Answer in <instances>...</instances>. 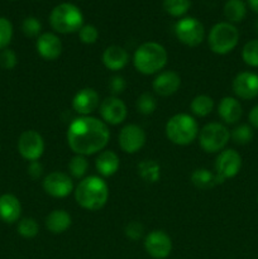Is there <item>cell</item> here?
Instances as JSON below:
<instances>
[{
	"instance_id": "26",
	"label": "cell",
	"mask_w": 258,
	"mask_h": 259,
	"mask_svg": "<svg viewBox=\"0 0 258 259\" xmlns=\"http://www.w3.org/2000/svg\"><path fill=\"white\" fill-rule=\"evenodd\" d=\"M247 14V8L243 0H228L224 5V15L229 22H242Z\"/></svg>"
},
{
	"instance_id": "6",
	"label": "cell",
	"mask_w": 258,
	"mask_h": 259,
	"mask_svg": "<svg viewBox=\"0 0 258 259\" xmlns=\"http://www.w3.org/2000/svg\"><path fill=\"white\" fill-rule=\"evenodd\" d=\"M239 42V32L233 24L222 22L211 28L207 37L210 50L217 55H227L237 47Z\"/></svg>"
},
{
	"instance_id": "33",
	"label": "cell",
	"mask_w": 258,
	"mask_h": 259,
	"mask_svg": "<svg viewBox=\"0 0 258 259\" xmlns=\"http://www.w3.org/2000/svg\"><path fill=\"white\" fill-rule=\"evenodd\" d=\"M157 109V100L152 94L143 93L137 99V110L143 115H151Z\"/></svg>"
},
{
	"instance_id": "37",
	"label": "cell",
	"mask_w": 258,
	"mask_h": 259,
	"mask_svg": "<svg viewBox=\"0 0 258 259\" xmlns=\"http://www.w3.org/2000/svg\"><path fill=\"white\" fill-rule=\"evenodd\" d=\"M18 57L15 52L9 48L0 51V67L4 70H13L17 66Z\"/></svg>"
},
{
	"instance_id": "19",
	"label": "cell",
	"mask_w": 258,
	"mask_h": 259,
	"mask_svg": "<svg viewBox=\"0 0 258 259\" xmlns=\"http://www.w3.org/2000/svg\"><path fill=\"white\" fill-rule=\"evenodd\" d=\"M22 215V204L19 199L12 194L0 196V220L7 224L18 222Z\"/></svg>"
},
{
	"instance_id": "39",
	"label": "cell",
	"mask_w": 258,
	"mask_h": 259,
	"mask_svg": "<svg viewBox=\"0 0 258 259\" xmlns=\"http://www.w3.org/2000/svg\"><path fill=\"white\" fill-rule=\"evenodd\" d=\"M109 86H110L111 94H113L114 96H116L125 90L126 82L125 80H124V77H121V76H114V77L110 80Z\"/></svg>"
},
{
	"instance_id": "27",
	"label": "cell",
	"mask_w": 258,
	"mask_h": 259,
	"mask_svg": "<svg viewBox=\"0 0 258 259\" xmlns=\"http://www.w3.org/2000/svg\"><path fill=\"white\" fill-rule=\"evenodd\" d=\"M190 109L194 115L204 118L209 115L214 109V100L207 95H197L192 99Z\"/></svg>"
},
{
	"instance_id": "25",
	"label": "cell",
	"mask_w": 258,
	"mask_h": 259,
	"mask_svg": "<svg viewBox=\"0 0 258 259\" xmlns=\"http://www.w3.org/2000/svg\"><path fill=\"white\" fill-rule=\"evenodd\" d=\"M138 175L143 181L154 184L161 177V167L153 159H144L138 164Z\"/></svg>"
},
{
	"instance_id": "42",
	"label": "cell",
	"mask_w": 258,
	"mask_h": 259,
	"mask_svg": "<svg viewBox=\"0 0 258 259\" xmlns=\"http://www.w3.org/2000/svg\"><path fill=\"white\" fill-rule=\"evenodd\" d=\"M248 4H249L250 9L258 14V0H248Z\"/></svg>"
},
{
	"instance_id": "8",
	"label": "cell",
	"mask_w": 258,
	"mask_h": 259,
	"mask_svg": "<svg viewBox=\"0 0 258 259\" xmlns=\"http://www.w3.org/2000/svg\"><path fill=\"white\" fill-rule=\"evenodd\" d=\"M175 33H176L177 39L189 47L199 46L205 37L204 25L196 18L191 17L180 19L175 25Z\"/></svg>"
},
{
	"instance_id": "35",
	"label": "cell",
	"mask_w": 258,
	"mask_h": 259,
	"mask_svg": "<svg viewBox=\"0 0 258 259\" xmlns=\"http://www.w3.org/2000/svg\"><path fill=\"white\" fill-rule=\"evenodd\" d=\"M22 30L27 37H38V34H39L40 30H42V24H40V22L37 18L28 17L23 20Z\"/></svg>"
},
{
	"instance_id": "9",
	"label": "cell",
	"mask_w": 258,
	"mask_h": 259,
	"mask_svg": "<svg viewBox=\"0 0 258 259\" xmlns=\"http://www.w3.org/2000/svg\"><path fill=\"white\" fill-rule=\"evenodd\" d=\"M240 168H242V157L235 149H224L218 154L215 161V175L219 180V184L237 176Z\"/></svg>"
},
{
	"instance_id": "1",
	"label": "cell",
	"mask_w": 258,
	"mask_h": 259,
	"mask_svg": "<svg viewBox=\"0 0 258 259\" xmlns=\"http://www.w3.org/2000/svg\"><path fill=\"white\" fill-rule=\"evenodd\" d=\"M110 139V132L103 120L94 116H80L70 124L67 143L71 151L81 156H91L104 151Z\"/></svg>"
},
{
	"instance_id": "22",
	"label": "cell",
	"mask_w": 258,
	"mask_h": 259,
	"mask_svg": "<svg viewBox=\"0 0 258 259\" xmlns=\"http://www.w3.org/2000/svg\"><path fill=\"white\" fill-rule=\"evenodd\" d=\"M120 161L115 152L101 151L95 161L96 171L103 177H110L118 172Z\"/></svg>"
},
{
	"instance_id": "38",
	"label": "cell",
	"mask_w": 258,
	"mask_h": 259,
	"mask_svg": "<svg viewBox=\"0 0 258 259\" xmlns=\"http://www.w3.org/2000/svg\"><path fill=\"white\" fill-rule=\"evenodd\" d=\"M143 225L138 222H132L126 225L125 235L131 240H138L143 237Z\"/></svg>"
},
{
	"instance_id": "5",
	"label": "cell",
	"mask_w": 258,
	"mask_h": 259,
	"mask_svg": "<svg viewBox=\"0 0 258 259\" xmlns=\"http://www.w3.org/2000/svg\"><path fill=\"white\" fill-rule=\"evenodd\" d=\"M50 24L57 33L68 34L80 30L83 25V17L81 10L70 3H62L53 8L50 15Z\"/></svg>"
},
{
	"instance_id": "30",
	"label": "cell",
	"mask_w": 258,
	"mask_h": 259,
	"mask_svg": "<svg viewBox=\"0 0 258 259\" xmlns=\"http://www.w3.org/2000/svg\"><path fill=\"white\" fill-rule=\"evenodd\" d=\"M38 232H39V225L33 218H23L18 223V233L20 237L25 239H32L37 237Z\"/></svg>"
},
{
	"instance_id": "4",
	"label": "cell",
	"mask_w": 258,
	"mask_h": 259,
	"mask_svg": "<svg viewBox=\"0 0 258 259\" xmlns=\"http://www.w3.org/2000/svg\"><path fill=\"white\" fill-rule=\"evenodd\" d=\"M199 125L190 114H176L166 124V136L177 146L191 144L199 137Z\"/></svg>"
},
{
	"instance_id": "12",
	"label": "cell",
	"mask_w": 258,
	"mask_h": 259,
	"mask_svg": "<svg viewBox=\"0 0 258 259\" xmlns=\"http://www.w3.org/2000/svg\"><path fill=\"white\" fill-rule=\"evenodd\" d=\"M118 143L121 151L129 154H134L143 148L144 143H146V133H144L143 128L137 124H128L119 132Z\"/></svg>"
},
{
	"instance_id": "34",
	"label": "cell",
	"mask_w": 258,
	"mask_h": 259,
	"mask_svg": "<svg viewBox=\"0 0 258 259\" xmlns=\"http://www.w3.org/2000/svg\"><path fill=\"white\" fill-rule=\"evenodd\" d=\"M13 38V25L7 18L0 17V51L8 48Z\"/></svg>"
},
{
	"instance_id": "21",
	"label": "cell",
	"mask_w": 258,
	"mask_h": 259,
	"mask_svg": "<svg viewBox=\"0 0 258 259\" xmlns=\"http://www.w3.org/2000/svg\"><path fill=\"white\" fill-rule=\"evenodd\" d=\"M218 114L227 124H235L242 118L243 109L239 100L233 96H225L218 105Z\"/></svg>"
},
{
	"instance_id": "31",
	"label": "cell",
	"mask_w": 258,
	"mask_h": 259,
	"mask_svg": "<svg viewBox=\"0 0 258 259\" xmlns=\"http://www.w3.org/2000/svg\"><path fill=\"white\" fill-rule=\"evenodd\" d=\"M253 128L248 124H240V125L235 126L234 129L230 133V138L233 139V142L237 144H248L253 139Z\"/></svg>"
},
{
	"instance_id": "7",
	"label": "cell",
	"mask_w": 258,
	"mask_h": 259,
	"mask_svg": "<svg viewBox=\"0 0 258 259\" xmlns=\"http://www.w3.org/2000/svg\"><path fill=\"white\" fill-rule=\"evenodd\" d=\"M199 144L206 153H217L225 148L230 139V132L220 123H209L199 132Z\"/></svg>"
},
{
	"instance_id": "41",
	"label": "cell",
	"mask_w": 258,
	"mask_h": 259,
	"mask_svg": "<svg viewBox=\"0 0 258 259\" xmlns=\"http://www.w3.org/2000/svg\"><path fill=\"white\" fill-rule=\"evenodd\" d=\"M248 119H249V123L252 128L258 129V105L253 106L252 110L249 111V115H248Z\"/></svg>"
},
{
	"instance_id": "15",
	"label": "cell",
	"mask_w": 258,
	"mask_h": 259,
	"mask_svg": "<svg viewBox=\"0 0 258 259\" xmlns=\"http://www.w3.org/2000/svg\"><path fill=\"white\" fill-rule=\"evenodd\" d=\"M232 88L237 98L252 100L258 96V75L250 71L239 72L233 80Z\"/></svg>"
},
{
	"instance_id": "14",
	"label": "cell",
	"mask_w": 258,
	"mask_h": 259,
	"mask_svg": "<svg viewBox=\"0 0 258 259\" xmlns=\"http://www.w3.org/2000/svg\"><path fill=\"white\" fill-rule=\"evenodd\" d=\"M99 111H100L104 123L110 124V125L121 124L128 115L125 104L116 96H110V98H106L105 100L101 101Z\"/></svg>"
},
{
	"instance_id": "2",
	"label": "cell",
	"mask_w": 258,
	"mask_h": 259,
	"mask_svg": "<svg viewBox=\"0 0 258 259\" xmlns=\"http://www.w3.org/2000/svg\"><path fill=\"white\" fill-rule=\"evenodd\" d=\"M109 199L108 184L99 176L83 177L75 189V200L82 209L98 211Z\"/></svg>"
},
{
	"instance_id": "44",
	"label": "cell",
	"mask_w": 258,
	"mask_h": 259,
	"mask_svg": "<svg viewBox=\"0 0 258 259\" xmlns=\"http://www.w3.org/2000/svg\"><path fill=\"white\" fill-rule=\"evenodd\" d=\"M257 201H258V199H257Z\"/></svg>"
},
{
	"instance_id": "10",
	"label": "cell",
	"mask_w": 258,
	"mask_h": 259,
	"mask_svg": "<svg viewBox=\"0 0 258 259\" xmlns=\"http://www.w3.org/2000/svg\"><path fill=\"white\" fill-rule=\"evenodd\" d=\"M18 152L27 161H38L45 152V141L37 131H25L18 139Z\"/></svg>"
},
{
	"instance_id": "29",
	"label": "cell",
	"mask_w": 258,
	"mask_h": 259,
	"mask_svg": "<svg viewBox=\"0 0 258 259\" xmlns=\"http://www.w3.org/2000/svg\"><path fill=\"white\" fill-rule=\"evenodd\" d=\"M191 7L190 0H163V9L172 17H182Z\"/></svg>"
},
{
	"instance_id": "28",
	"label": "cell",
	"mask_w": 258,
	"mask_h": 259,
	"mask_svg": "<svg viewBox=\"0 0 258 259\" xmlns=\"http://www.w3.org/2000/svg\"><path fill=\"white\" fill-rule=\"evenodd\" d=\"M88 159H86L85 156H81V154H76L68 162V171H70L71 176L75 177V179H83V176L88 172Z\"/></svg>"
},
{
	"instance_id": "24",
	"label": "cell",
	"mask_w": 258,
	"mask_h": 259,
	"mask_svg": "<svg viewBox=\"0 0 258 259\" xmlns=\"http://www.w3.org/2000/svg\"><path fill=\"white\" fill-rule=\"evenodd\" d=\"M191 182L196 189L210 190L219 185L217 175L207 168H196L191 174Z\"/></svg>"
},
{
	"instance_id": "16",
	"label": "cell",
	"mask_w": 258,
	"mask_h": 259,
	"mask_svg": "<svg viewBox=\"0 0 258 259\" xmlns=\"http://www.w3.org/2000/svg\"><path fill=\"white\" fill-rule=\"evenodd\" d=\"M100 106V98L94 89L85 88L76 93L72 99L73 110L81 116H89Z\"/></svg>"
},
{
	"instance_id": "40",
	"label": "cell",
	"mask_w": 258,
	"mask_h": 259,
	"mask_svg": "<svg viewBox=\"0 0 258 259\" xmlns=\"http://www.w3.org/2000/svg\"><path fill=\"white\" fill-rule=\"evenodd\" d=\"M43 174V166L39 161H33L29 162V166H28V175L32 177L33 180H37L42 176Z\"/></svg>"
},
{
	"instance_id": "13",
	"label": "cell",
	"mask_w": 258,
	"mask_h": 259,
	"mask_svg": "<svg viewBox=\"0 0 258 259\" xmlns=\"http://www.w3.org/2000/svg\"><path fill=\"white\" fill-rule=\"evenodd\" d=\"M43 190L46 194L56 199L67 197L73 191L72 179L63 172H51L43 180Z\"/></svg>"
},
{
	"instance_id": "11",
	"label": "cell",
	"mask_w": 258,
	"mask_h": 259,
	"mask_svg": "<svg viewBox=\"0 0 258 259\" xmlns=\"http://www.w3.org/2000/svg\"><path fill=\"white\" fill-rule=\"evenodd\" d=\"M144 249L154 259H166L172 252L171 237L163 230H152L144 238Z\"/></svg>"
},
{
	"instance_id": "36",
	"label": "cell",
	"mask_w": 258,
	"mask_h": 259,
	"mask_svg": "<svg viewBox=\"0 0 258 259\" xmlns=\"http://www.w3.org/2000/svg\"><path fill=\"white\" fill-rule=\"evenodd\" d=\"M78 37H80V40L85 45H93L98 40L99 38V32L96 29V27L91 24L82 25L78 30Z\"/></svg>"
},
{
	"instance_id": "3",
	"label": "cell",
	"mask_w": 258,
	"mask_h": 259,
	"mask_svg": "<svg viewBox=\"0 0 258 259\" xmlns=\"http://www.w3.org/2000/svg\"><path fill=\"white\" fill-rule=\"evenodd\" d=\"M168 55L166 48L157 42H146L139 46L133 56L134 67L143 75H153L163 70Z\"/></svg>"
},
{
	"instance_id": "43",
	"label": "cell",
	"mask_w": 258,
	"mask_h": 259,
	"mask_svg": "<svg viewBox=\"0 0 258 259\" xmlns=\"http://www.w3.org/2000/svg\"><path fill=\"white\" fill-rule=\"evenodd\" d=\"M254 28H255V32L258 33V20H257V22H255V25H254Z\"/></svg>"
},
{
	"instance_id": "23",
	"label": "cell",
	"mask_w": 258,
	"mask_h": 259,
	"mask_svg": "<svg viewBox=\"0 0 258 259\" xmlns=\"http://www.w3.org/2000/svg\"><path fill=\"white\" fill-rule=\"evenodd\" d=\"M71 223H72L71 215L63 209L53 210L46 218V228L52 234L65 233L71 227Z\"/></svg>"
},
{
	"instance_id": "32",
	"label": "cell",
	"mask_w": 258,
	"mask_h": 259,
	"mask_svg": "<svg viewBox=\"0 0 258 259\" xmlns=\"http://www.w3.org/2000/svg\"><path fill=\"white\" fill-rule=\"evenodd\" d=\"M242 58L245 65L258 67V39H252L245 43L242 50Z\"/></svg>"
},
{
	"instance_id": "20",
	"label": "cell",
	"mask_w": 258,
	"mask_h": 259,
	"mask_svg": "<svg viewBox=\"0 0 258 259\" xmlns=\"http://www.w3.org/2000/svg\"><path fill=\"white\" fill-rule=\"evenodd\" d=\"M129 53L120 46H109L103 53V63L108 70L120 71L128 65Z\"/></svg>"
},
{
	"instance_id": "17",
	"label": "cell",
	"mask_w": 258,
	"mask_h": 259,
	"mask_svg": "<svg viewBox=\"0 0 258 259\" xmlns=\"http://www.w3.org/2000/svg\"><path fill=\"white\" fill-rule=\"evenodd\" d=\"M37 52L43 60L55 61L62 53V42L60 38L53 33H43L38 35L37 43H35Z\"/></svg>"
},
{
	"instance_id": "18",
	"label": "cell",
	"mask_w": 258,
	"mask_h": 259,
	"mask_svg": "<svg viewBox=\"0 0 258 259\" xmlns=\"http://www.w3.org/2000/svg\"><path fill=\"white\" fill-rule=\"evenodd\" d=\"M153 90L157 95L162 98L174 95L181 86V77L175 71H162L153 80Z\"/></svg>"
}]
</instances>
